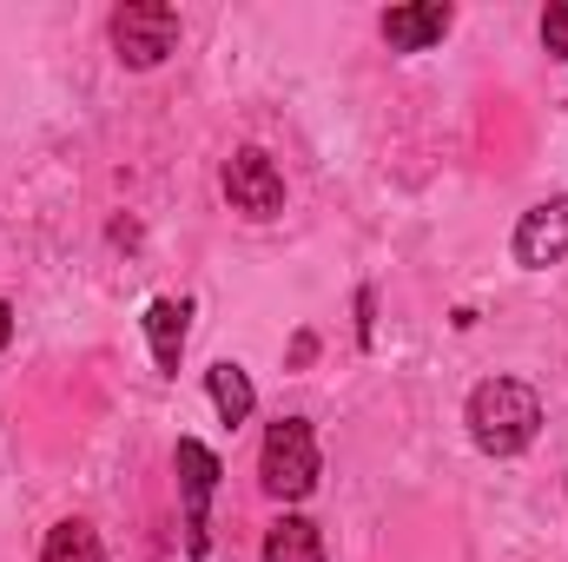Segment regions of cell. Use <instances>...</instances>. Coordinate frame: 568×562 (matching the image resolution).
<instances>
[{"instance_id":"8992f818","label":"cell","mask_w":568,"mask_h":562,"mask_svg":"<svg viewBox=\"0 0 568 562\" xmlns=\"http://www.w3.org/2000/svg\"><path fill=\"white\" fill-rule=\"evenodd\" d=\"M568 259V199H542L536 212H523L516 225V265L529 272H549Z\"/></svg>"},{"instance_id":"9c48e42d","label":"cell","mask_w":568,"mask_h":562,"mask_svg":"<svg viewBox=\"0 0 568 562\" xmlns=\"http://www.w3.org/2000/svg\"><path fill=\"white\" fill-rule=\"evenodd\" d=\"M205 391H212V404H219L225 423H245L252 404H258V391H252V378H245L239 364H212V371H205Z\"/></svg>"},{"instance_id":"7a4b0ae2","label":"cell","mask_w":568,"mask_h":562,"mask_svg":"<svg viewBox=\"0 0 568 562\" xmlns=\"http://www.w3.org/2000/svg\"><path fill=\"white\" fill-rule=\"evenodd\" d=\"M258 476H265V490L284 496V503H297V496L317 490V436H311V423L304 418H278L272 430H265Z\"/></svg>"},{"instance_id":"7c38bea8","label":"cell","mask_w":568,"mask_h":562,"mask_svg":"<svg viewBox=\"0 0 568 562\" xmlns=\"http://www.w3.org/2000/svg\"><path fill=\"white\" fill-rule=\"evenodd\" d=\"M542 47H549L556 60H568V0H556V7L542 13Z\"/></svg>"},{"instance_id":"52a82bcc","label":"cell","mask_w":568,"mask_h":562,"mask_svg":"<svg viewBox=\"0 0 568 562\" xmlns=\"http://www.w3.org/2000/svg\"><path fill=\"white\" fill-rule=\"evenodd\" d=\"M449 20H456V7H443V0L390 7V13H384V40H390V53H424V47H436V40L449 33Z\"/></svg>"},{"instance_id":"30bf717a","label":"cell","mask_w":568,"mask_h":562,"mask_svg":"<svg viewBox=\"0 0 568 562\" xmlns=\"http://www.w3.org/2000/svg\"><path fill=\"white\" fill-rule=\"evenodd\" d=\"M258 562H324V536H317V523L284 516L278 530L265 536V556H258Z\"/></svg>"},{"instance_id":"3957f363","label":"cell","mask_w":568,"mask_h":562,"mask_svg":"<svg viewBox=\"0 0 568 562\" xmlns=\"http://www.w3.org/2000/svg\"><path fill=\"white\" fill-rule=\"evenodd\" d=\"M179 47V13L159 7V0H126L113 13V53L126 67H159L165 53Z\"/></svg>"},{"instance_id":"8fae6325","label":"cell","mask_w":568,"mask_h":562,"mask_svg":"<svg viewBox=\"0 0 568 562\" xmlns=\"http://www.w3.org/2000/svg\"><path fill=\"white\" fill-rule=\"evenodd\" d=\"M40 562H100V530H93V523H80V516L53 523V530H47V543H40Z\"/></svg>"},{"instance_id":"ba28073f","label":"cell","mask_w":568,"mask_h":562,"mask_svg":"<svg viewBox=\"0 0 568 562\" xmlns=\"http://www.w3.org/2000/svg\"><path fill=\"white\" fill-rule=\"evenodd\" d=\"M185 318H192V304H185V298H152V304H145V338H152V358H159V371H165V378L179 371Z\"/></svg>"},{"instance_id":"4fadbf2b","label":"cell","mask_w":568,"mask_h":562,"mask_svg":"<svg viewBox=\"0 0 568 562\" xmlns=\"http://www.w3.org/2000/svg\"><path fill=\"white\" fill-rule=\"evenodd\" d=\"M7 338H13V311L0 304V344H7Z\"/></svg>"},{"instance_id":"5b68a950","label":"cell","mask_w":568,"mask_h":562,"mask_svg":"<svg viewBox=\"0 0 568 562\" xmlns=\"http://www.w3.org/2000/svg\"><path fill=\"white\" fill-rule=\"evenodd\" d=\"M179 490H185V556H205V503L219 490V456L192 436H179Z\"/></svg>"},{"instance_id":"277c9868","label":"cell","mask_w":568,"mask_h":562,"mask_svg":"<svg viewBox=\"0 0 568 562\" xmlns=\"http://www.w3.org/2000/svg\"><path fill=\"white\" fill-rule=\"evenodd\" d=\"M225 199H232V212H245V219H278L284 212V172L258 152V145H245V152L225 159Z\"/></svg>"},{"instance_id":"6da1fadb","label":"cell","mask_w":568,"mask_h":562,"mask_svg":"<svg viewBox=\"0 0 568 562\" xmlns=\"http://www.w3.org/2000/svg\"><path fill=\"white\" fill-rule=\"evenodd\" d=\"M536 423H542V398L529 384H516V378H489V384L469 391V436L489 456L529 450L536 443Z\"/></svg>"}]
</instances>
